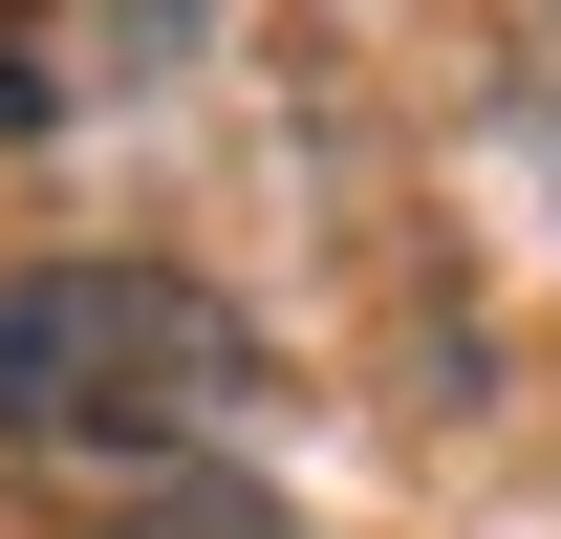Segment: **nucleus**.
I'll use <instances>...</instances> for the list:
<instances>
[{
	"instance_id": "f257e3e1",
	"label": "nucleus",
	"mask_w": 561,
	"mask_h": 539,
	"mask_svg": "<svg viewBox=\"0 0 561 539\" xmlns=\"http://www.w3.org/2000/svg\"><path fill=\"white\" fill-rule=\"evenodd\" d=\"M260 389V324L173 260H22L0 280V454H216V410Z\"/></svg>"
},
{
	"instance_id": "f03ea898",
	"label": "nucleus",
	"mask_w": 561,
	"mask_h": 539,
	"mask_svg": "<svg viewBox=\"0 0 561 539\" xmlns=\"http://www.w3.org/2000/svg\"><path fill=\"white\" fill-rule=\"evenodd\" d=\"M108 539H280V518L216 496V474H151V496H108Z\"/></svg>"
},
{
	"instance_id": "7ed1b4c3",
	"label": "nucleus",
	"mask_w": 561,
	"mask_h": 539,
	"mask_svg": "<svg viewBox=\"0 0 561 539\" xmlns=\"http://www.w3.org/2000/svg\"><path fill=\"white\" fill-rule=\"evenodd\" d=\"M0 22H22V0H0Z\"/></svg>"
}]
</instances>
